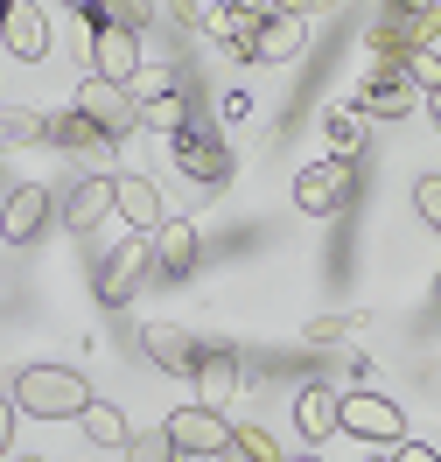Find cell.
Listing matches in <instances>:
<instances>
[{"label":"cell","mask_w":441,"mask_h":462,"mask_svg":"<svg viewBox=\"0 0 441 462\" xmlns=\"http://www.w3.org/2000/svg\"><path fill=\"white\" fill-rule=\"evenodd\" d=\"M182 119H189L182 91H161V98H147V106H141V134H161V141H169V134H176Z\"/></svg>","instance_id":"484cf974"},{"label":"cell","mask_w":441,"mask_h":462,"mask_svg":"<svg viewBox=\"0 0 441 462\" xmlns=\"http://www.w3.org/2000/svg\"><path fill=\"white\" fill-rule=\"evenodd\" d=\"M351 189H357L351 162L323 154V162H308V169L294 175V210H301V217H336V210L351 203Z\"/></svg>","instance_id":"5b68a950"},{"label":"cell","mask_w":441,"mask_h":462,"mask_svg":"<svg viewBox=\"0 0 441 462\" xmlns=\"http://www.w3.org/2000/svg\"><path fill=\"white\" fill-rule=\"evenodd\" d=\"M260 0H210L204 7V35L210 42H225V50H232V57H245V50H253V29H260Z\"/></svg>","instance_id":"4fadbf2b"},{"label":"cell","mask_w":441,"mask_h":462,"mask_svg":"<svg viewBox=\"0 0 441 462\" xmlns=\"http://www.w3.org/2000/svg\"><path fill=\"white\" fill-rule=\"evenodd\" d=\"M344 434L372 441V448H392V441H407V413L385 393H372V385H351L344 393Z\"/></svg>","instance_id":"8992f818"},{"label":"cell","mask_w":441,"mask_h":462,"mask_svg":"<svg viewBox=\"0 0 441 462\" xmlns=\"http://www.w3.org/2000/svg\"><path fill=\"white\" fill-rule=\"evenodd\" d=\"M113 217V175H78L70 197H63V225L70 231H98Z\"/></svg>","instance_id":"e0dca14e"},{"label":"cell","mask_w":441,"mask_h":462,"mask_svg":"<svg viewBox=\"0 0 441 462\" xmlns=\"http://www.w3.org/2000/svg\"><path fill=\"white\" fill-rule=\"evenodd\" d=\"M0 7H14V0H0Z\"/></svg>","instance_id":"b9f144b4"},{"label":"cell","mask_w":441,"mask_h":462,"mask_svg":"<svg viewBox=\"0 0 441 462\" xmlns=\"http://www.w3.org/2000/svg\"><path fill=\"white\" fill-rule=\"evenodd\" d=\"M413 98H420V91H413L400 70H379V63H372V85L357 91V113L364 119H407Z\"/></svg>","instance_id":"ac0fdd59"},{"label":"cell","mask_w":441,"mask_h":462,"mask_svg":"<svg viewBox=\"0 0 441 462\" xmlns=\"http://www.w3.org/2000/svg\"><path fill=\"white\" fill-rule=\"evenodd\" d=\"M7 400L22 420H78L91 406V378L70 372V365H22L14 385H7Z\"/></svg>","instance_id":"6da1fadb"},{"label":"cell","mask_w":441,"mask_h":462,"mask_svg":"<svg viewBox=\"0 0 441 462\" xmlns=\"http://www.w3.org/2000/svg\"><path fill=\"white\" fill-rule=\"evenodd\" d=\"M42 141L50 147H63V154H106V134H98V126H91L85 113H78V106H70V113H50V126H42Z\"/></svg>","instance_id":"ffe728a7"},{"label":"cell","mask_w":441,"mask_h":462,"mask_svg":"<svg viewBox=\"0 0 441 462\" xmlns=\"http://www.w3.org/2000/svg\"><path fill=\"white\" fill-rule=\"evenodd\" d=\"M78 428H85L91 448H113V456L126 448V441H133V428H126V413H119L113 400H91L85 413H78Z\"/></svg>","instance_id":"44dd1931"},{"label":"cell","mask_w":441,"mask_h":462,"mask_svg":"<svg viewBox=\"0 0 441 462\" xmlns=\"http://www.w3.org/2000/svg\"><path fill=\"white\" fill-rule=\"evenodd\" d=\"M364 462H392V456H364Z\"/></svg>","instance_id":"ab89813d"},{"label":"cell","mask_w":441,"mask_h":462,"mask_svg":"<svg viewBox=\"0 0 441 462\" xmlns=\"http://www.w3.org/2000/svg\"><path fill=\"white\" fill-rule=\"evenodd\" d=\"M189 378H197V406H217V413H225V400H238V385H245V357H238L232 344H204Z\"/></svg>","instance_id":"9c48e42d"},{"label":"cell","mask_w":441,"mask_h":462,"mask_svg":"<svg viewBox=\"0 0 441 462\" xmlns=\"http://www.w3.org/2000/svg\"><path fill=\"white\" fill-rule=\"evenodd\" d=\"M85 22H113V29H133V35H141L147 22H154V0H91Z\"/></svg>","instance_id":"d4e9b609"},{"label":"cell","mask_w":441,"mask_h":462,"mask_svg":"<svg viewBox=\"0 0 441 462\" xmlns=\"http://www.w3.org/2000/svg\"><path fill=\"white\" fill-rule=\"evenodd\" d=\"M0 14H7V7H0Z\"/></svg>","instance_id":"7bdbcfd3"},{"label":"cell","mask_w":441,"mask_h":462,"mask_svg":"<svg viewBox=\"0 0 441 462\" xmlns=\"http://www.w3.org/2000/svg\"><path fill=\"white\" fill-rule=\"evenodd\" d=\"M70 106H78V113L106 134V141H133V134H141V106H133V91L113 85V78H85Z\"/></svg>","instance_id":"277c9868"},{"label":"cell","mask_w":441,"mask_h":462,"mask_svg":"<svg viewBox=\"0 0 441 462\" xmlns=\"http://www.w3.org/2000/svg\"><path fill=\"white\" fill-rule=\"evenodd\" d=\"M169 154H176V175H189L197 189H217L232 175V147L217 134V119H182L169 134Z\"/></svg>","instance_id":"7a4b0ae2"},{"label":"cell","mask_w":441,"mask_h":462,"mask_svg":"<svg viewBox=\"0 0 441 462\" xmlns=\"http://www.w3.org/2000/svg\"><path fill=\"white\" fill-rule=\"evenodd\" d=\"M420 98H427V119H435V134H441V85H435V91H420Z\"/></svg>","instance_id":"d590c367"},{"label":"cell","mask_w":441,"mask_h":462,"mask_svg":"<svg viewBox=\"0 0 441 462\" xmlns=\"http://www.w3.org/2000/svg\"><path fill=\"white\" fill-rule=\"evenodd\" d=\"M50 210H57V197H50L42 182L0 189V238H7V245H35V238L50 231Z\"/></svg>","instance_id":"ba28073f"},{"label":"cell","mask_w":441,"mask_h":462,"mask_svg":"<svg viewBox=\"0 0 441 462\" xmlns=\"http://www.w3.org/2000/svg\"><path fill=\"white\" fill-rule=\"evenodd\" d=\"M7 462H42V456H7Z\"/></svg>","instance_id":"74e56055"},{"label":"cell","mask_w":441,"mask_h":462,"mask_svg":"<svg viewBox=\"0 0 441 462\" xmlns=\"http://www.w3.org/2000/svg\"><path fill=\"white\" fill-rule=\"evenodd\" d=\"M0 42H7V57L42 63V57H50V14H42L35 0H14V7L0 14Z\"/></svg>","instance_id":"7c38bea8"},{"label":"cell","mask_w":441,"mask_h":462,"mask_svg":"<svg viewBox=\"0 0 441 462\" xmlns=\"http://www.w3.org/2000/svg\"><path fill=\"white\" fill-rule=\"evenodd\" d=\"M323 141H329L336 162H357V154H364V113H357V106H336V113L323 119Z\"/></svg>","instance_id":"7402d4cb"},{"label":"cell","mask_w":441,"mask_h":462,"mask_svg":"<svg viewBox=\"0 0 441 462\" xmlns=\"http://www.w3.org/2000/svg\"><path fill=\"white\" fill-rule=\"evenodd\" d=\"M197 337H189V329H176V322H147L141 329V357L147 365H161V372H176V378H189L197 372Z\"/></svg>","instance_id":"9a60e30c"},{"label":"cell","mask_w":441,"mask_h":462,"mask_svg":"<svg viewBox=\"0 0 441 462\" xmlns=\"http://www.w3.org/2000/svg\"><path fill=\"white\" fill-rule=\"evenodd\" d=\"M126 91H133V106H147V98H161V91H176V70H169V63H141V70L126 78Z\"/></svg>","instance_id":"83f0119b"},{"label":"cell","mask_w":441,"mask_h":462,"mask_svg":"<svg viewBox=\"0 0 441 462\" xmlns=\"http://www.w3.org/2000/svg\"><path fill=\"white\" fill-rule=\"evenodd\" d=\"M288 462H323V456H288Z\"/></svg>","instance_id":"f35d334b"},{"label":"cell","mask_w":441,"mask_h":462,"mask_svg":"<svg viewBox=\"0 0 441 462\" xmlns=\"http://www.w3.org/2000/svg\"><path fill=\"white\" fill-rule=\"evenodd\" d=\"M301 14H260V29H253V50H245V63H288L294 50H301Z\"/></svg>","instance_id":"d6986e66"},{"label":"cell","mask_w":441,"mask_h":462,"mask_svg":"<svg viewBox=\"0 0 441 462\" xmlns=\"http://www.w3.org/2000/svg\"><path fill=\"white\" fill-rule=\"evenodd\" d=\"M392 448H400L392 462H441V448H427V441H413V434H407V441H392Z\"/></svg>","instance_id":"d6a6232c"},{"label":"cell","mask_w":441,"mask_h":462,"mask_svg":"<svg viewBox=\"0 0 441 462\" xmlns=\"http://www.w3.org/2000/svg\"><path fill=\"white\" fill-rule=\"evenodd\" d=\"M42 126H50V113H35V106H0V154L7 147H35Z\"/></svg>","instance_id":"603a6c76"},{"label":"cell","mask_w":441,"mask_h":462,"mask_svg":"<svg viewBox=\"0 0 441 462\" xmlns=\"http://www.w3.org/2000/svg\"><path fill=\"white\" fill-rule=\"evenodd\" d=\"M119 462H176V448H169L161 428H147V434H133V441L119 448Z\"/></svg>","instance_id":"f1b7e54d"},{"label":"cell","mask_w":441,"mask_h":462,"mask_svg":"<svg viewBox=\"0 0 441 462\" xmlns=\"http://www.w3.org/2000/svg\"><path fill=\"white\" fill-rule=\"evenodd\" d=\"M357 329H372L364 309H351V316H316V322H301V344H344V337H357Z\"/></svg>","instance_id":"4316f807"},{"label":"cell","mask_w":441,"mask_h":462,"mask_svg":"<svg viewBox=\"0 0 441 462\" xmlns=\"http://www.w3.org/2000/svg\"><path fill=\"white\" fill-rule=\"evenodd\" d=\"M154 273V253H147V231H126L113 253L98 260V273H91V294L106 301V309H126L133 294H141V281Z\"/></svg>","instance_id":"3957f363"},{"label":"cell","mask_w":441,"mask_h":462,"mask_svg":"<svg viewBox=\"0 0 441 462\" xmlns=\"http://www.w3.org/2000/svg\"><path fill=\"white\" fill-rule=\"evenodd\" d=\"M14 428H22V413H14V400L0 393V462L14 456Z\"/></svg>","instance_id":"4dcf8cb0"},{"label":"cell","mask_w":441,"mask_h":462,"mask_svg":"<svg viewBox=\"0 0 441 462\" xmlns=\"http://www.w3.org/2000/svg\"><path fill=\"white\" fill-rule=\"evenodd\" d=\"M57 7H70V14H91V0H57Z\"/></svg>","instance_id":"8d00e7d4"},{"label":"cell","mask_w":441,"mask_h":462,"mask_svg":"<svg viewBox=\"0 0 441 462\" xmlns=\"http://www.w3.org/2000/svg\"><path fill=\"white\" fill-rule=\"evenodd\" d=\"M441 0H385V14H435Z\"/></svg>","instance_id":"e575fe53"},{"label":"cell","mask_w":441,"mask_h":462,"mask_svg":"<svg viewBox=\"0 0 441 462\" xmlns=\"http://www.w3.org/2000/svg\"><path fill=\"white\" fill-rule=\"evenodd\" d=\"M413 217L441 231V175H420V182H413Z\"/></svg>","instance_id":"f546056e"},{"label":"cell","mask_w":441,"mask_h":462,"mask_svg":"<svg viewBox=\"0 0 441 462\" xmlns=\"http://www.w3.org/2000/svg\"><path fill=\"white\" fill-rule=\"evenodd\" d=\"M169 22H176V29H204V7H197V0H169Z\"/></svg>","instance_id":"1f68e13d"},{"label":"cell","mask_w":441,"mask_h":462,"mask_svg":"<svg viewBox=\"0 0 441 462\" xmlns=\"http://www.w3.org/2000/svg\"><path fill=\"white\" fill-rule=\"evenodd\" d=\"M294 428H301V441H329V434L344 428V393L336 385H301L294 393Z\"/></svg>","instance_id":"5bb4252c"},{"label":"cell","mask_w":441,"mask_h":462,"mask_svg":"<svg viewBox=\"0 0 441 462\" xmlns=\"http://www.w3.org/2000/svg\"><path fill=\"white\" fill-rule=\"evenodd\" d=\"M147 253H154V273H161V281H182V273H197L204 238H197L189 217H161V225L147 231Z\"/></svg>","instance_id":"30bf717a"},{"label":"cell","mask_w":441,"mask_h":462,"mask_svg":"<svg viewBox=\"0 0 441 462\" xmlns=\"http://www.w3.org/2000/svg\"><path fill=\"white\" fill-rule=\"evenodd\" d=\"M435 14H441V7H435Z\"/></svg>","instance_id":"ee69618b"},{"label":"cell","mask_w":441,"mask_h":462,"mask_svg":"<svg viewBox=\"0 0 441 462\" xmlns=\"http://www.w3.org/2000/svg\"><path fill=\"white\" fill-rule=\"evenodd\" d=\"M245 113H253V98H245V91H225V98H217V119H232V126H238Z\"/></svg>","instance_id":"836d02e7"},{"label":"cell","mask_w":441,"mask_h":462,"mask_svg":"<svg viewBox=\"0 0 441 462\" xmlns=\"http://www.w3.org/2000/svg\"><path fill=\"white\" fill-rule=\"evenodd\" d=\"M0 175H7V154H0Z\"/></svg>","instance_id":"60d3db41"},{"label":"cell","mask_w":441,"mask_h":462,"mask_svg":"<svg viewBox=\"0 0 441 462\" xmlns=\"http://www.w3.org/2000/svg\"><path fill=\"white\" fill-rule=\"evenodd\" d=\"M161 434H169L176 456H232V420L217 406H182L161 420Z\"/></svg>","instance_id":"52a82bcc"},{"label":"cell","mask_w":441,"mask_h":462,"mask_svg":"<svg viewBox=\"0 0 441 462\" xmlns=\"http://www.w3.org/2000/svg\"><path fill=\"white\" fill-rule=\"evenodd\" d=\"M113 217L126 231H154L169 210H161V189H154L147 175H113Z\"/></svg>","instance_id":"2e32d148"},{"label":"cell","mask_w":441,"mask_h":462,"mask_svg":"<svg viewBox=\"0 0 441 462\" xmlns=\"http://www.w3.org/2000/svg\"><path fill=\"white\" fill-rule=\"evenodd\" d=\"M141 63H147V57H141V35H133V29L91 22V78H113V85H126Z\"/></svg>","instance_id":"8fae6325"},{"label":"cell","mask_w":441,"mask_h":462,"mask_svg":"<svg viewBox=\"0 0 441 462\" xmlns=\"http://www.w3.org/2000/svg\"><path fill=\"white\" fill-rule=\"evenodd\" d=\"M232 456L238 462H288V448H280L260 420H238V428H232Z\"/></svg>","instance_id":"cb8c5ba5"}]
</instances>
